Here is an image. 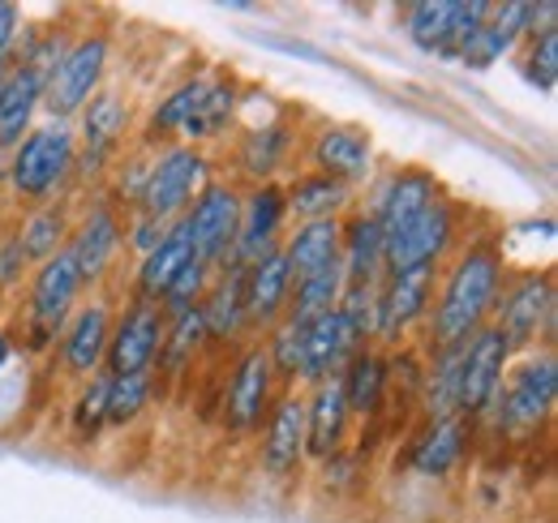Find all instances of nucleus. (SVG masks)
<instances>
[{
	"label": "nucleus",
	"mask_w": 558,
	"mask_h": 523,
	"mask_svg": "<svg viewBox=\"0 0 558 523\" xmlns=\"http://www.w3.org/2000/svg\"><path fill=\"white\" fill-rule=\"evenodd\" d=\"M434 197H438V185H434V177H429V172H421V168L400 172V177L383 190L378 210H374V223H378V232H383V245H391V241H396V236L417 219Z\"/></svg>",
	"instance_id": "nucleus-18"
},
{
	"label": "nucleus",
	"mask_w": 558,
	"mask_h": 523,
	"mask_svg": "<svg viewBox=\"0 0 558 523\" xmlns=\"http://www.w3.org/2000/svg\"><path fill=\"white\" fill-rule=\"evenodd\" d=\"M271 356L267 348H245L241 352V365L232 374V387H228V425L236 434H250L263 412H267V394H271Z\"/></svg>",
	"instance_id": "nucleus-16"
},
{
	"label": "nucleus",
	"mask_w": 558,
	"mask_h": 523,
	"mask_svg": "<svg viewBox=\"0 0 558 523\" xmlns=\"http://www.w3.org/2000/svg\"><path fill=\"white\" fill-rule=\"evenodd\" d=\"M150 403V374H125L108 382V416L104 425H134L142 416V408Z\"/></svg>",
	"instance_id": "nucleus-38"
},
{
	"label": "nucleus",
	"mask_w": 558,
	"mask_h": 523,
	"mask_svg": "<svg viewBox=\"0 0 558 523\" xmlns=\"http://www.w3.org/2000/svg\"><path fill=\"white\" fill-rule=\"evenodd\" d=\"M210 288V266L194 258L168 288H163V296H159V309H163V318H177V314H185V309H198V301L207 296Z\"/></svg>",
	"instance_id": "nucleus-40"
},
{
	"label": "nucleus",
	"mask_w": 558,
	"mask_h": 523,
	"mask_svg": "<svg viewBox=\"0 0 558 523\" xmlns=\"http://www.w3.org/2000/svg\"><path fill=\"white\" fill-rule=\"evenodd\" d=\"M9 69H13V61H9V57H0V86H4V77H9Z\"/></svg>",
	"instance_id": "nucleus-49"
},
{
	"label": "nucleus",
	"mask_w": 558,
	"mask_h": 523,
	"mask_svg": "<svg viewBox=\"0 0 558 523\" xmlns=\"http://www.w3.org/2000/svg\"><path fill=\"white\" fill-rule=\"evenodd\" d=\"M108 335H112V318L104 305H86L73 327L65 330V369L82 374V378H95V369L104 365V352H108Z\"/></svg>",
	"instance_id": "nucleus-26"
},
{
	"label": "nucleus",
	"mask_w": 558,
	"mask_h": 523,
	"mask_svg": "<svg viewBox=\"0 0 558 523\" xmlns=\"http://www.w3.org/2000/svg\"><path fill=\"white\" fill-rule=\"evenodd\" d=\"M489 4L469 0V4H447V0H425L409 9V39L421 52H434L442 61H460V48L486 26Z\"/></svg>",
	"instance_id": "nucleus-6"
},
{
	"label": "nucleus",
	"mask_w": 558,
	"mask_h": 523,
	"mask_svg": "<svg viewBox=\"0 0 558 523\" xmlns=\"http://www.w3.org/2000/svg\"><path fill=\"white\" fill-rule=\"evenodd\" d=\"M44 104V73L35 65H13L0 86V146H17L31 133V117Z\"/></svg>",
	"instance_id": "nucleus-22"
},
{
	"label": "nucleus",
	"mask_w": 558,
	"mask_h": 523,
	"mask_svg": "<svg viewBox=\"0 0 558 523\" xmlns=\"http://www.w3.org/2000/svg\"><path fill=\"white\" fill-rule=\"evenodd\" d=\"M356 348H365V339L349 327V318L340 309L314 318L301 335V369H296V378L310 382V387H323V382L340 378V365Z\"/></svg>",
	"instance_id": "nucleus-12"
},
{
	"label": "nucleus",
	"mask_w": 558,
	"mask_h": 523,
	"mask_svg": "<svg viewBox=\"0 0 558 523\" xmlns=\"http://www.w3.org/2000/svg\"><path fill=\"white\" fill-rule=\"evenodd\" d=\"M163 236H168V223H159V219H146V215H142L138 223H134V250H138L142 258H146Z\"/></svg>",
	"instance_id": "nucleus-45"
},
{
	"label": "nucleus",
	"mask_w": 558,
	"mask_h": 523,
	"mask_svg": "<svg viewBox=\"0 0 558 523\" xmlns=\"http://www.w3.org/2000/svg\"><path fill=\"white\" fill-rule=\"evenodd\" d=\"M65 210L61 206H44L35 210L26 223H22V236H17V250L26 262H48L52 254H61V241H65Z\"/></svg>",
	"instance_id": "nucleus-35"
},
{
	"label": "nucleus",
	"mask_w": 558,
	"mask_h": 523,
	"mask_svg": "<svg viewBox=\"0 0 558 523\" xmlns=\"http://www.w3.org/2000/svg\"><path fill=\"white\" fill-rule=\"evenodd\" d=\"M340 266L344 283H383L387 245L374 215H352L349 223H340Z\"/></svg>",
	"instance_id": "nucleus-21"
},
{
	"label": "nucleus",
	"mask_w": 558,
	"mask_h": 523,
	"mask_svg": "<svg viewBox=\"0 0 558 523\" xmlns=\"http://www.w3.org/2000/svg\"><path fill=\"white\" fill-rule=\"evenodd\" d=\"M288 292H292V270L283 262V250L245 266V323L279 327V318L288 309Z\"/></svg>",
	"instance_id": "nucleus-17"
},
{
	"label": "nucleus",
	"mask_w": 558,
	"mask_h": 523,
	"mask_svg": "<svg viewBox=\"0 0 558 523\" xmlns=\"http://www.w3.org/2000/svg\"><path fill=\"white\" fill-rule=\"evenodd\" d=\"M13 39H17V4L0 0V57H9Z\"/></svg>",
	"instance_id": "nucleus-46"
},
{
	"label": "nucleus",
	"mask_w": 558,
	"mask_h": 523,
	"mask_svg": "<svg viewBox=\"0 0 558 523\" xmlns=\"http://www.w3.org/2000/svg\"><path fill=\"white\" fill-rule=\"evenodd\" d=\"M117 245H121V219H117V210H112V206H95V210L82 219L73 245H65V250L73 254V262H77L82 283L99 279V275L112 266Z\"/></svg>",
	"instance_id": "nucleus-23"
},
{
	"label": "nucleus",
	"mask_w": 558,
	"mask_h": 523,
	"mask_svg": "<svg viewBox=\"0 0 558 523\" xmlns=\"http://www.w3.org/2000/svg\"><path fill=\"white\" fill-rule=\"evenodd\" d=\"M108 374H95L90 382H86V391L77 394V408H73V429L82 434V438H95L99 429H104V416H108Z\"/></svg>",
	"instance_id": "nucleus-41"
},
{
	"label": "nucleus",
	"mask_w": 558,
	"mask_h": 523,
	"mask_svg": "<svg viewBox=\"0 0 558 523\" xmlns=\"http://www.w3.org/2000/svg\"><path fill=\"white\" fill-rule=\"evenodd\" d=\"M288 146H292V137L283 125H263V130H250L245 133V142H241V150H236V159H241V172H250L258 185L276 172L279 163L288 159Z\"/></svg>",
	"instance_id": "nucleus-34"
},
{
	"label": "nucleus",
	"mask_w": 558,
	"mask_h": 523,
	"mask_svg": "<svg viewBox=\"0 0 558 523\" xmlns=\"http://www.w3.org/2000/svg\"><path fill=\"white\" fill-rule=\"evenodd\" d=\"M301 335H305V327H296V323H288V318L271 330L267 356H271V369H279L283 378H296V369H301Z\"/></svg>",
	"instance_id": "nucleus-42"
},
{
	"label": "nucleus",
	"mask_w": 558,
	"mask_h": 523,
	"mask_svg": "<svg viewBox=\"0 0 558 523\" xmlns=\"http://www.w3.org/2000/svg\"><path fill=\"white\" fill-rule=\"evenodd\" d=\"M203 185H207V159H203V150L198 146H172V150H163L150 163V172L142 181V194H138L142 215L168 223L172 215H181L194 202V194Z\"/></svg>",
	"instance_id": "nucleus-4"
},
{
	"label": "nucleus",
	"mask_w": 558,
	"mask_h": 523,
	"mask_svg": "<svg viewBox=\"0 0 558 523\" xmlns=\"http://www.w3.org/2000/svg\"><path fill=\"white\" fill-rule=\"evenodd\" d=\"M434 292V266H409V270H391L387 283H378V318L374 335L396 339L417 323L429 305Z\"/></svg>",
	"instance_id": "nucleus-15"
},
{
	"label": "nucleus",
	"mask_w": 558,
	"mask_h": 523,
	"mask_svg": "<svg viewBox=\"0 0 558 523\" xmlns=\"http://www.w3.org/2000/svg\"><path fill=\"white\" fill-rule=\"evenodd\" d=\"M451 236H456V206L434 197L417 219L387 245V275L409 270V266H438V258L451 250Z\"/></svg>",
	"instance_id": "nucleus-13"
},
{
	"label": "nucleus",
	"mask_w": 558,
	"mask_h": 523,
	"mask_svg": "<svg viewBox=\"0 0 558 523\" xmlns=\"http://www.w3.org/2000/svg\"><path fill=\"white\" fill-rule=\"evenodd\" d=\"M344 429H349V403L340 378H331L305 399V451L314 459H331L344 442Z\"/></svg>",
	"instance_id": "nucleus-19"
},
{
	"label": "nucleus",
	"mask_w": 558,
	"mask_h": 523,
	"mask_svg": "<svg viewBox=\"0 0 558 523\" xmlns=\"http://www.w3.org/2000/svg\"><path fill=\"white\" fill-rule=\"evenodd\" d=\"M236 228H241V197H236V190L207 181L198 190V197L190 202V215H185V232L194 241V258L210 266V270H223L232 262V250H236Z\"/></svg>",
	"instance_id": "nucleus-3"
},
{
	"label": "nucleus",
	"mask_w": 558,
	"mask_h": 523,
	"mask_svg": "<svg viewBox=\"0 0 558 523\" xmlns=\"http://www.w3.org/2000/svg\"><path fill=\"white\" fill-rule=\"evenodd\" d=\"M305 455V399H283L271 421H267V438H263V467L271 476H288Z\"/></svg>",
	"instance_id": "nucleus-24"
},
{
	"label": "nucleus",
	"mask_w": 558,
	"mask_h": 523,
	"mask_svg": "<svg viewBox=\"0 0 558 523\" xmlns=\"http://www.w3.org/2000/svg\"><path fill=\"white\" fill-rule=\"evenodd\" d=\"M387 378H391V365H387L374 348H356V352L349 356L344 378H340L349 412L374 416V412L383 408V399H387Z\"/></svg>",
	"instance_id": "nucleus-30"
},
{
	"label": "nucleus",
	"mask_w": 558,
	"mask_h": 523,
	"mask_svg": "<svg viewBox=\"0 0 558 523\" xmlns=\"http://www.w3.org/2000/svg\"><path fill=\"white\" fill-rule=\"evenodd\" d=\"M558 394V365L555 356H533L524 361L507 391H502V403H498V425H507L511 434H524V429H537L550 408H555Z\"/></svg>",
	"instance_id": "nucleus-11"
},
{
	"label": "nucleus",
	"mask_w": 558,
	"mask_h": 523,
	"mask_svg": "<svg viewBox=\"0 0 558 523\" xmlns=\"http://www.w3.org/2000/svg\"><path fill=\"white\" fill-rule=\"evenodd\" d=\"M498 288H502V262L494 254V245L464 250L442 283V296L434 309V339L442 348L473 339L486 327L489 309L498 305Z\"/></svg>",
	"instance_id": "nucleus-1"
},
{
	"label": "nucleus",
	"mask_w": 558,
	"mask_h": 523,
	"mask_svg": "<svg viewBox=\"0 0 558 523\" xmlns=\"http://www.w3.org/2000/svg\"><path fill=\"white\" fill-rule=\"evenodd\" d=\"M283 262L292 270V283L340 262V219H314V223H301L296 236L283 245Z\"/></svg>",
	"instance_id": "nucleus-28"
},
{
	"label": "nucleus",
	"mask_w": 558,
	"mask_h": 523,
	"mask_svg": "<svg viewBox=\"0 0 558 523\" xmlns=\"http://www.w3.org/2000/svg\"><path fill=\"white\" fill-rule=\"evenodd\" d=\"M210 82L203 77H194V82H181L159 108H155V117H150V133L155 137H163V133H185V125L194 121V112H198V104H203V95H207Z\"/></svg>",
	"instance_id": "nucleus-37"
},
{
	"label": "nucleus",
	"mask_w": 558,
	"mask_h": 523,
	"mask_svg": "<svg viewBox=\"0 0 558 523\" xmlns=\"http://www.w3.org/2000/svg\"><path fill=\"white\" fill-rule=\"evenodd\" d=\"M163 330H168V318L155 301H134L121 323L108 335V378H125V374H150L159 348H163Z\"/></svg>",
	"instance_id": "nucleus-8"
},
{
	"label": "nucleus",
	"mask_w": 558,
	"mask_h": 523,
	"mask_svg": "<svg viewBox=\"0 0 558 523\" xmlns=\"http://www.w3.org/2000/svg\"><path fill=\"white\" fill-rule=\"evenodd\" d=\"M9 356H13V339H9L4 330H0V369L9 365Z\"/></svg>",
	"instance_id": "nucleus-48"
},
{
	"label": "nucleus",
	"mask_w": 558,
	"mask_h": 523,
	"mask_svg": "<svg viewBox=\"0 0 558 523\" xmlns=\"http://www.w3.org/2000/svg\"><path fill=\"white\" fill-rule=\"evenodd\" d=\"M232 108H236V86L232 82H210L203 104H198V112H194V121L185 125V133L194 142H207L215 133H223V125L232 121Z\"/></svg>",
	"instance_id": "nucleus-39"
},
{
	"label": "nucleus",
	"mask_w": 558,
	"mask_h": 523,
	"mask_svg": "<svg viewBox=\"0 0 558 523\" xmlns=\"http://www.w3.org/2000/svg\"><path fill=\"white\" fill-rule=\"evenodd\" d=\"M529 77H533L542 90H555V82H558V26H555V31H542V35H533V52H529Z\"/></svg>",
	"instance_id": "nucleus-43"
},
{
	"label": "nucleus",
	"mask_w": 558,
	"mask_h": 523,
	"mask_svg": "<svg viewBox=\"0 0 558 523\" xmlns=\"http://www.w3.org/2000/svg\"><path fill=\"white\" fill-rule=\"evenodd\" d=\"M168 327L172 330H163V348H159V356H163V369H168V374H181V369L194 361V352L203 348V339H207L203 309H185V314L168 318Z\"/></svg>",
	"instance_id": "nucleus-36"
},
{
	"label": "nucleus",
	"mask_w": 558,
	"mask_h": 523,
	"mask_svg": "<svg viewBox=\"0 0 558 523\" xmlns=\"http://www.w3.org/2000/svg\"><path fill=\"white\" fill-rule=\"evenodd\" d=\"M340 296H344V266L331 262V266H323V270H314V275H305V279L292 283L283 318L296 323V327H310L314 318L331 314L340 305Z\"/></svg>",
	"instance_id": "nucleus-27"
},
{
	"label": "nucleus",
	"mask_w": 558,
	"mask_h": 523,
	"mask_svg": "<svg viewBox=\"0 0 558 523\" xmlns=\"http://www.w3.org/2000/svg\"><path fill=\"white\" fill-rule=\"evenodd\" d=\"M283 190L276 181H263L254 194L241 202V228H236V250H232V262L236 266H254L267 254L279 250V228H283Z\"/></svg>",
	"instance_id": "nucleus-14"
},
{
	"label": "nucleus",
	"mask_w": 558,
	"mask_h": 523,
	"mask_svg": "<svg viewBox=\"0 0 558 523\" xmlns=\"http://www.w3.org/2000/svg\"><path fill=\"white\" fill-rule=\"evenodd\" d=\"M130 125V112H125V104L112 95V90H99L86 108H82V142H86V163L95 159H104L117 142H121V133Z\"/></svg>",
	"instance_id": "nucleus-31"
},
{
	"label": "nucleus",
	"mask_w": 558,
	"mask_h": 523,
	"mask_svg": "<svg viewBox=\"0 0 558 523\" xmlns=\"http://www.w3.org/2000/svg\"><path fill=\"white\" fill-rule=\"evenodd\" d=\"M198 309H203L207 335H215V339H232L245 327V266L228 262L219 270V283L207 288V301Z\"/></svg>",
	"instance_id": "nucleus-29"
},
{
	"label": "nucleus",
	"mask_w": 558,
	"mask_h": 523,
	"mask_svg": "<svg viewBox=\"0 0 558 523\" xmlns=\"http://www.w3.org/2000/svg\"><path fill=\"white\" fill-rule=\"evenodd\" d=\"M460 451H464V421L460 416H442L425 429V438L413 451V467L421 476H442L460 463Z\"/></svg>",
	"instance_id": "nucleus-33"
},
{
	"label": "nucleus",
	"mask_w": 558,
	"mask_h": 523,
	"mask_svg": "<svg viewBox=\"0 0 558 523\" xmlns=\"http://www.w3.org/2000/svg\"><path fill=\"white\" fill-rule=\"evenodd\" d=\"M190 262H194V241H190L185 219H181V223H172L168 236L138 262V301H155V305H159L163 288H168Z\"/></svg>",
	"instance_id": "nucleus-25"
},
{
	"label": "nucleus",
	"mask_w": 558,
	"mask_h": 523,
	"mask_svg": "<svg viewBox=\"0 0 558 523\" xmlns=\"http://www.w3.org/2000/svg\"><path fill=\"white\" fill-rule=\"evenodd\" d=\"M104 69H108V39H104V35L77 39L70 52L57 61V69L44 77V104H48V112H52L57 121L77 117V112L99 95Z\"/></svg>",
	"instance_id": "nucleus-5"
},
{
	"label": "nucleus",
	"mask_w": 558,
	"mask_h": 523,
	"mask_svg": "<svg viewBox=\"0 0 558 523\" xmlns=\"http://www.w3.org/2000/svg\"><path fill=\"white\" fill-rule=\"evenodd\" d=\"M507 343L502 330L482 327L473 339H464L460 352V378H456V416H477L498 399V382H502V365H507Z\"/></svg>",
	"instance_id": "nucleus-10"
},
{
	"label": "nucleus",
	"mask_w": 558,
	"mask_h": 523,
	"mask_svg": "<svg viewBox=\"0 0 558 523\" xmlns=\"http://www.w3.org/2000/svg\"><path fill=\"white\" fill-rule=\"evenodd\" d=\"M22 266H26V258H22L17 241H9V245H4V254H0V283H13V279L22 275Z\"/></svg>",
	"instance_id": "nucleus-47"
},
{
	"label": "nucleus",
	"mask_w": 558,
	"mask_h": 523,
	"mask_svg": "<svg viewBox=\"0 0 558 523\" xmlns=\"http://www.w3.org/2000/svg\"><path fill=\"white\" fill-rule=\"evenodd\" d=\"M349 202V185H340V181H331V177H323V172H305V177H296V185L292 190H283V206L292 210V215H301L305 223H314V219H336V210Z\"/></svg>",
	"instance_id": "nucleus-32"
},
{
	"label": "nucleus",
	"mask_w": 558,
	"mask_h": 523,
	"mask_svg": "<svg viewBox=\"0 0 558 523\" xmlns=\"http://www.w3.org/2000/svg\"><path fill=\"white\" fill-rule=\"evenodd\" d=\"M77 288H82V275H77V262L70 250L52 254L48 262H39L35 279H31V296H26V318H31V343L44 348L57 330L65 327V314L77 301Z\"/></svg>",
	"instance_id": "nucleus-7"
},
{
	"label": "nucleus",
	"mask_w": 558,
	"mask_h": 523,
	"mask_svg": "<svg viewBox=\"0 0 558 523\" xmlns=\"http://www.w3.org/2000/svg\"><path fill=\"white\" fill-rule=\"evenodd\" d=\"M502 309V343L507 352H520V348H533L537 335L546 327H555V275L550 270H529L524 279H515L507 288V296L498 301Z\"/></svg>",
	"instance_id": "nucleus-9"
},
{
	"label": "nucleus",
	"mask_w": 558,
	"mask_h": 523,
	"mask_svg": "<svg viewBox=\"0 0 558 523\" xmlns=\"http://www.w3.org/2000/svg\"><path fill=\"white\" fill-rule=\"evenodd\" d=\"M502 52H511V44H507V39H502V35L486 22V26H482L464 48H460V61H469L473 69H486V65H494Z\"/></svg>",
	"instance_id": "nucleus-44"
},
{
	"label": "nucleus",
	"mask_w": 558,
	"mask_h": 523,
	"mask_svg": "<svg viewBox=\"0 0 558 523\" xmlns=\"http://www.w3.org/2000/svg\"><path fill=\"white\" fill-rule=\"evenodd\" d=\"M73 159H77V150H73V133L65 125L31 130L13 146L9 185H13V194L26 197V202H48L65 185Z\"/></svg>",
	"instance_id": "nucleus-2"
},
{
	"label": "nucleus",
	"mask_w": 558,
	"mask_h": 523,
	"mask_svg": "<svg viewBox=\"0 0 558 523\" xmlns=\"http://www.w3.org/2000/svg\"><path fill=\"white\" fill-rule=\"evenodd\" d=\"M310 159H314V172H323V177H331V181H340V185L365 181V177H369V163H374L369 137L349 130V125H336V130L318 133Z\"/></svg>",
	"instance_id": "nucleus-20"
}]
</instances>
